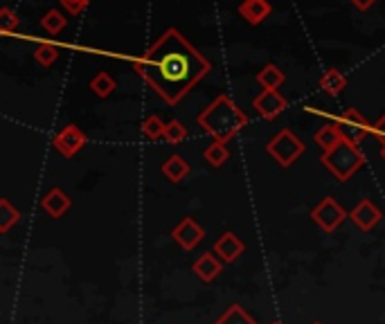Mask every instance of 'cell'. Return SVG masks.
Wrapping results in <instances>:
<instances>
[{
  "label": "cell",
  "mask_w": 385,
  "mask_h": 324,
  "mask_svg": "<svg viewBox=\"0 0 385 324\" xmlns=\"http://www.w3.org/2000/svg\"><path fill=\"white\" fill-rule=\"evenodd\" d=\"M133 68L169 106H176L212 70L209 61L173 28L158 36L146 54L133 61Z\"/></svg>",
  "instance_id": "1"
},
{
  "label": "cell",
  "mask_w": 385,
  "mask_h": 324,
  "mask_svg": "<svg viewBox=\"0 0 385 324\" xmlns=\"http://www.w3.org/2000/svg\"><path fill=\"white\" fill-rule=\"evenodd\" d=\"M196 122H198V127L212 135L214 140L228 142L246 127L248 117L228 95H219L214 102L198 115Z\"/></svg>",
  "instance_id": "2"
},
{
  "label": "cell",
  "mask_w": 385,
  "mask_h": 324,
  "mask_svg": "<svg viewBox=\"0 0 385 324\" xmlns=\"http://www.w3.org/2000/svg\"><path fill=\"white\" fill-rule=\"evenodd\" d=\"M320 162L325 165L333 176H336L340 183H347L354 173L365 165V156L363 151L358 149V144L350 142V140H343L340 144H336L331 151L322 154Z\"/></svg>",
  "instance_id": "3"
},
{
  "label": "cell",
  "mask_w": 385,
  "mask_h": 324,
  "mask_svg": "<svg viewBox=\"0 0 385 324\" xmlns=\"http://www.w3.org/2000/svg\"><path fill=\"white\" fill-rule=\"evenodd\" d=\"M266 154L275 160L280 167L287 169L304 154V142L297 138L291 129H282L275 138L266 144Z\"/></svg>",
  "instance_id": "4"
},
{
  "label": "cell",
  "mask_w": 385,
  "mask_h": 324,
  "mask_svg": "<svg viewBox=\"0 0 385 324\" xmlns=\"http://www.w3.org/2000/svg\"><path fill=\"white\" fill-rule=\"evenodd\" d=\"M345 219H350V214L345 212V207L338 205V201L333 196L322 198V201L311 209V221L327 234L336 232L345 223Z\"/></svg>",
  "instance_id": "5"
},
{
  "label": "cell",
  "mask_w": 385,
  "mask_h": 324,
  "mask_svg": "<svg viewBox=\"0 0 385 324\" xmlns=\"http://www.w3.org/2000/svg\"><path fill=\"white\" fill-rule=\"evenodd\" d=\"M336 127L343 133L345 140L358 144V142H363L367 135H372V129H374V124H369V120L365 115L358 113L356 108H347L345 113L338 115Z\"/></svg>",
  "instance_id": "6"
},
{
  "label": "cell",
  "mask_w": 385,
  "mask_h": 324,
  "mask_svg": "<svg viewBox=\"0 0 385 324\" xmlns=\"http://www.w3.org/2000/svg\"><path fill=\"white\" fill-rule=\"evenodd\" d=\"M52 144L64 158H72L86 146V133L77 127V124H68V127H64L54 135Z\"/></svg>",
  "instance_id": "7"
},
{
  "label": "cell",
  "mask_w": 385,
  "mask_h": 324,
  "mask_svg": "<svg viewBox=\"0 0 385 324\" xmlns=\"http://www.w3.org/2000/svg\"><path fill=\"white\" fill-rule=\"evenodd\" d=\"M171 239L180 245V250L192 253L194 248L205 239V230L203 226H198L192 216H185L178 226L171 230Z\"/></svg>",
  "instance_id": "8"
},
{
  "label": "cell",
  "mask_w": 385,
  "mask_h": 324,
  "mask_svg": "<svg viewBox=\"0 0 385 324\" xmlns=\"http://www.w3.org/2000/svg\"><path fill=\"white\" fill-rule=\"evenodd\" d=\"M350 219L361 232H372L383 221V212L372 203L369 198H363V201L350 212Z\"/></svg>",
  "instance_id": "9"
},
{
  "label": "cell",
  "mask_w": 385,
  "mask_h": 324,
  "mask_svg": "<svg viewBox=\"0 0 385 324\" xmlns=\"http://www.w3.org/2000/svg\"><path fill=\"white\" fill-rule=\"evenodd\" d=\"M212 253H217V257L223 264H234V261L246 253V243L234 232H223L214 241Z\"/></svg>",
  "instance_id": "10"
},
{
  "label": "cell",
  "mask_w": 385,
  "mask_h": 324,
  "mask_svg": "<svg viewBox=\"0 0 385 324\" xmlns=\"http://www.w3.org/2000/svg\"><path fill=\"white\" fill-rule=\"evenodd\" d=\"M253 106L264 120H277L282 115V110L289 106V102L277 91H264L262 95H257L253 99Z\"/></svg>",
  "instance_id": "11"
},
{
  "label": "cell",
  "mask_w": 385,
  "mask_h": 324,
  "mask_svg": "<svg viewBox=\"0 0 385 324\" xmlns=\"http://www.w3.org/2000/svg\"><path fill=\"white\" fill-rule=\"evenodd\" d=\"M192 270H194V275L198 279L209 284V282H214L221 275V272H223V264H221V259L214 253H205V255H201V257L194 261Z\"/></svg>",
  "instance_id": "12"
},
{
  "label": "cell",
  "mask_w": 385,
  "mask_h": 324,
  "mask_svg": "<svg viewBox=\"0 0 385 324\" xmlns=\"http://www.w3.org/2000/svg\"><path fill=\"white\" fill-rule=\"evenodd\" d=\"M72 201L68 198V194L61 190V187H52L43 198H41V207L47 212L52 219H61L70 209Z\"/></svg>",
  "instance_id": "13"
},
{
  "label": "cell",
  "mask_w": 385,
  "mask_h": 324,
  "mask_svg": "<svg viewBox=\"0 0 385 324\" xmlns=\"http://www.w3.org/2000/svg\"><path fill=\"white\" fill-rule=\"evenodd\" d=\"M160 171H163V176L169 180V183H180L190 176V162L185 160L183 156H169L163 165H160Z\"/></svg>",
  "instance_id": "14"
},
{
  "label": "cell",
  "mask_w": 385,
  "mask_h": 324,
  "mask_svg": "<svg viewBox=\"0 0 385 324\" xmlns=\"http://www.w3.org/2000/svg\"><path fill=\"white\" fill-rule=\"evenodd\" d=\"M239 14L251 25H259L270 14V3L268 0H243L239 5Z\"/></svg>",
  "instance_id": "15"
},
{
  "label": "cell",
  "mask_w": 385,
  "mask_h": 324,
  "mask_svg": "<svg viewBox=\"0 0 385 324\" xmlns=\"http://www.w3.org/2000/svg\"><path fill=\"white\" fill-rule=\"evenodd\" d=\"M320 88L325 91L327 95H331V97H338V95L347 88V77H345V74H343L340 70L329 68V70L320 77Z\"/></svg>",
  "instance_id": "16"
},
{
  "label": "cell",
  "mask_w": 385,
  "mask_h": 324,
  "mask_svg": "<svg viewBox=\"0 0 385 324\" xmlns=\"http://www.w3.org/2000/svg\"><path fill=\"white\" fill-rule=\"evenodd\" d=\"M314 140H316V144L322 149V154H327V151H331V149L336 146V144H340L345 138H343V133L338 131L336 124H327V127H322L320 131H316Z\"/></svg>",
  "instance_id": "17"
},
{
  "label": "cell",
  "mask_w": 385,
  "mask_h": 324,
  "mask_svg": "<svg viewBox=\"0 0 385 324\" xmlns=\"http://www.w3.org/2000/svg\"><path fill=\"white\" fill-rule=\"evenodd\" d=\"M257 83L262 86L264 91H277L284 83V72L277 66L268 64L257 72Z\"/></svg>",
  "instance_id": "18"
},
{
  "label": "cell",
  "mask_w": 385,
  "mask_h": 324,
  "mask_svg": "<svg viewBox=\"0 0 385 324\" xmlns=\"http://www.w3.org/2000/svg\"><path fill=\"white\" fill-rule=\"evenodd\" d=\"M23 219L21 209L9 203V198H0V232L7 234Z\"/></svg>",
  "instance_id": "19"
},
{
  "label": "cell",
  "mask_w": 385,
  "mask_h": 324,
  "mask_svg": "<svg viewBox=\"0 0 385 324\" xmlns=\"http://www.w3.org/2000/svg\"><path fill=\"white\" fill-rule=\"evenodd\" d=\"M214 324H257V320L248 313L241 304H230L226 313H223Z\"/></svg>",
  "instance_id": "20"
},
{
  "label": "cell",
  "mask_w": 385,
  "mask_h": 324,
  "mask_svg": "<svg viewBox=\"0 0 385 324\" xmlns=\"http://www.w3.org/2000/svg\"><path fill=\"white\" fill-rule=\"evenodd\" d=\"M115 88H117V83H115V79L110 77L108 72H97L95 77L91 79V91H93L97 97H102V99H106V97L113 95Z\"/></svg>",
  "instance_id": "21"
},
{
  "label": "cell",
  "mask_w": 385,
  "mask_h": 324,
  "mask_svg": "<svg viewBox=\"0 0 385 324\" xmlns=\"http://www.w3.org/2000/svg\"><path fill=\"white\" fill-rule=\"evenodd\" d=\"M203 158L209 162L212 167H223L228 162V158H230V151H228V146H226V142H221V140H214L212 144H209L205 151H203Z\"/></svg>",
  "instance_id": "22"
},
{
  "label": "cell",
  "mask_w": 385,
  "mask_h": 324,
  "mask_svg": "<svg viewBox=\"0 0 385 324\" xmlns=\"http://www.w3.org/2000/svg\"><path fill=\"white\" fill-rule=\"evenodd\" d=\"M34 59H36V64L43 66V68H50L52 64H57V59H59V47L54 43H39L34 50Z\"/></svg>",
  "instance_id": "23"
},
{
  "label": "cell",
  "mask_w": 385,
  "mask_h": 324,
  "mask_svg": "<svg viewBox=\"0 0 385 324\" xmlns=\"http://www.w3.org/2000/svg\"><path fill=\"white\" fill-rule=\"evenodd\" d=\"M66 23H68V18L61 14L59 9H50L47 14L41 18V28L47 32V34H52V36H57L61 30L66 28Z\"/></svg>",
  "instance_id": "24"
},
{
  "label": "cell",
  "mask_w": 385,
  "mask_h": 324,
  "mask_svg": "<svg viewBox=\"0 0 385 324\" xmlns=\"http://www.w3.org/2000/svg\"><path fill=\"white\" fill-rule=\"evenodd\" d=\"M165 129H167V124L160 120L158 115H149L142 124V133H144V138L149 140H160V138H165Z\"/></svg>",
  "instance_id": "25"
},
{
  "label": "cell",
  "mask_w": 385,
  "mask_h": 324,
  "mask_svg": "<svg viewBox=\"0 0 385 324\" xmlns=\"http://www.w3.org/2000/svg\"><path fill=\"white\" fill-rule=\"evenodd\" d=\"M185 138H188V127L180 122V120H171L167 122V129H165V142L169 144H180Z\"/></svg>",
  "instance_id": "26"
},
{
  "label": "cell",
  "mask_w": 385,
  "mask_h": 324,
  "mask_svg": "<svg viewBox=\"0 0 385 324\" xmlns=\"http://www.w3.org/2000/svg\"><path fill=\"white\" fill-rule=\"evenodd\" d=\"M18 25H21V18L9 7L0 9V30H3L5 34H11V32L18 28Z\"/></svg>",
  "instance_id": "27"
},
{
  "label": "cell",
  "mask_w": 385,
  "mask_h": 324,
  "mask_svg": "<svg viewBox=\"0 0 385 324\" xmlns=\"http://www.w3.org/2000/svg\"><path fill=\"white\" fill-rule=\"evenodd\" d=\"M61 3V7H64L68 14H72V16H79L81 11L88 7V3L91 0H59Z\"/></svg>",
  "instance_id": "28"
},
{
  "label": "cell",
  "mask_w": 385,
  "mask_h": 324,
  "mask_svg": "<svg viewBox=\"0 0 385 324\" xmlns=\"http://www.w3.org/2000/svg\"><path fill=\"white\" fill-rule=\"evenodd\" d=\"M372 135L379 140V144H383L385 146V115L374 124V129H372Z\"/></svg>",
  "instance_id": "29"
},
{
  "label": "cell",
  "mask_w": 385,
  "mask_h": 324,
  "mask_svg": "<svg viewBox=\"0 0 385 324\" xmlns=\"http://www.w3.org/2000/svg\"><path fill=\"white\" fill-rule=\"evenodd\" d=\"M350 3L358 9V11H367L372 5H374L377 3V0H350Z\"/></svg>",
  "instance_id": "30"
},
{
  "label": "cell",
  "mask_w": 385,
  "mask_h": 324,
  "mask_svg": "<svg viewBox=\"0 0 385 324\" xmlns=\"http://www.w3.org/2000/svg\"><path fill=\"white\" fill-rule=\"evenodd\" d=\"M381 156H383V160H385V146H383V151H381Z\"/></svg>",
  "instance_id": "31"
},
{
  "label": "cell",
  "mask_w": 385,
  "mask_h": 324,
  "mask_svg": "<svg viewBox=\"0 0 385 324\" xmlns=\"http://www.w3.org/2000/svg\"><path fill=\"white\" fill-rule=\"evenodd\" d=\"M270 324H282V322H270Z\"/></svg>",
  "instance_id": "32"
},
{
  "label": "cell",
  "mask_w": 385,
  "mask_h": 324,
  "mask_svg": "<svg viewBox=\"0 0 385 324\" xmlns=\"http://www.w3.org/2000/svg\"><path fill=\"white\" fill-rule=\"evenodd\" d=\"M316 324H320V322H316Z\"/></svg>",
  "instance_id": "33"
}]
</instances>
